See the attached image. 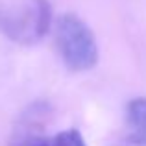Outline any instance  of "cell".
I'll return each instance as SVG.
<instances>
[{
    "instance_id": "cell-1",
    "label": "cell",
    "mask_w": 146,
    "mask_h": 146,
    "mask_svg": "<svg viewBox=\"0 0 146 146\" xmlns=\"http://www.w3.org/2000/svg\"><path fill=\"white\" fill-rule=\"evenodd\" d=\"M52 24L48 0H0V32L19 44L37 43Z\"/></svg>"
},
{
    "instance_id": "cell-2",
    "label": "cell",
    "mask_w": 146,
    "mask_h": 146,
    "mask_svg": "<svg viewBox=\"0 0 146 146\" xmlns=\"http://www.w3.org/2000/svg\"><path fill=\"white\" fill-rule=\"evenodd\" d=\"M56 44L65 65L74 72L89 70L98 61L94 33L72 13H65L56 21Z\"/></svg>"
},
{
    "instance_id": "cell-3",
    "label": "cell",
    "mask_w": 146,
    "mask_h": 146,
    "mask_svg": "<svg viewBox=\"0 0 146 146\" xmlns=\"http://www.w3.org/2000/svg\"><path fill=\"white\" fill-rule=\"evenodd\" d=\"M126 118L131 135L146 141V98H133L126 107Z\"/></svg>"
},
{
    "instance_id": "cell-4",
    "label": "cell",
    "mask_w": 146,
    "mask_h": 146,
    "mask_svg": "<svg viewBox=\"0 0 146 146\" xmlns=\"http://www.w3.org/2000/svg\"><path fill=\"white\" fill-rule=\"evenodd\" d=\"M56 146H85L78 129H67L56 135Z\"/></svg>"
},
{
    "instance_id": "cell-5",
    "label": "cell",
    "mask_w": 146,
    "mask_h": 146,
    "mask_svg": "<svg viewBox=\"0 0 146 146\" xmlns=\"http://www.w3.org/2000/svg\"><path fill=\"white\" fill-rule=\"evenodd\" d=\"M19 146H56V135L44 137V135H30L21 141Z\"/></svg>"
},
{
    "instance_id": "cell-6",
    "label": "cell",
    "mask_w": 146,
    "mask_h": 146,
    "mask_svg": "<svg viewBox=\"0 0 146 146\" xmlns=\"http://www.w3.org/2000/svg\"><path fill=\"white\" fill-rule=\"evenodd\" d=\"M117 146H146V141L131 135L129 139H126V141H122V143H118Z\"/></svg>"
}]
</instances>
